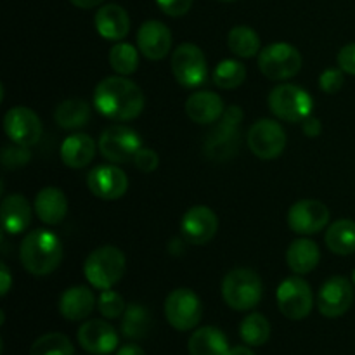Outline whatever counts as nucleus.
Instances as JSON below:
<instances>
[{
  "label": "nucleus",
  "instance_id": "obj_1",
  "mask_svg": "<svg viewBox=\"0 0 355 355\" xmlns=\"http://www.w3.org/2000/svg\"><path fill=\"white\" fill-rule=\"evenodd\" d=\"M94 106L116 121H132L144 110V94L125 76H107L94 90Z\"/></svg>",
  "mask_w": 355,
  "mask_h": 355
},
{
  "label": "nucleus",
  "instance_id": "obj_2",
  "mask_svg": "<svg viewBox=\"0 0 355 355\" xmlns=\"http://www.w3.org/2000/svg\"><path fill=\"white\" fill-rule=\"evenodd\" d=\"M19 260L33 276H49L62 260V243L47 229H37L24 236L19 246Z\"/></svg>",
  "mask_w": 355,
  "mask_h": 355
},
{
  "label": "nucleus",
  "instance_id": "obj_3",
  "mask_svg": "<svg viewBox=\"0 0 355 355\" xmlns=\"http://www.w3.org/2000/svg\"><path fill=\"white\" fill-rule=\"evenodd\" d=\"M125 270H127L125 253L111 245L94 250L83 263L85 279L89 281L90 286L101 291L111 290L118 281H121Z\"/></svg>",
  "mask_w": 355,
  "mask_h": 355
},
{
  "label": "nucleus",
  "instance_id": "obj_4",
  "mask_svg": "<svg viewBox=\"0 0 355 355\" xmlns=\"http://www.w3.org/2000/svg\"><path fill=\"white\" fill-rule=\"evenodd\" d=\"M263 297L262 277L252 269H232L222 281V298L231 309L239 312L255 309Z\"/></svg>",
  "mask_w": 355,
  "mask_h": 355
},
{
  "label": "nucleus",
  "instance_id": "obj_5",
  "mask_svg": "<svg viewBox=\"0 0 355 355\" xmlns=\"http://www.w3.org/2000/svg\"><path fill=\"white\" fill-rule=\"evenodd\" d=\"M243 121V111L239 106H231L224 111L218 123L208 134L205 141V155L215 163L231 159L239 149V125Z\"/></svg>",
  "mask_w": 355,
  "mask_h": 355
},
{
  "label": "nucleus",
  "instance_id": "obj_6",
  "mask_svg": "<svg viewBox=\"0 0 355 355\" xmlns=\"http://www.w3.org/2000/svg\"><path fill=\"white\" fill-rule=\"evenodd\" d=\"M314 101L311 94L293 83H283L269 94V110L274 116L290 123H302L311 116Z\"/></svg>",
  "mask_w": 355,
  "mask_h": 355
},
{
  "label": "nucleus",
  "instance_id": "obj_7",
  "mask_svg": "<svg viewBox=\"0 0 355 355\" xmlns=\"http://www.w3.org/2000/svg\"><path fill=\"white\" fill-rule=\"evenodd\" d=\"M300 51L286 42H277L263 47L259 54V69L266 78L279 82L290 80L302 69Z\"/></svg>",
  "mask_w": 355,
  "mask_h": 355
},
{
  "label": "nucleus",
  "instance_id": "obj_8",
  "mask_svg": "<svg viewBox=\"0 0 355 355\" xmlns=\"http://www.w3.org/2000/svg\"><path fill=\"white\" fill-rule=\"evenodd\" d=\"M165 318L177 331H191L203 318V304L189 288H177L165 300Z\"/></svg>",
  "mask_w": 355,
  "mask_h": 355
},
{
  "label": "nucleus",
  "instance_id": "obj_9",
  "mask_svg": "<svg viewBox=\"0 0 355 355\" xmlns=\"http://www.w3.org/2000/svg\"><path fill=\"white\" fill-rule=\"evenodd\" d=\"M277 307L281 314L291 321H302L311 314L314 307L312 288L304 277L291 276L279 284L276 291Z\"/></svg>",
  "mask_w": 355,
  "mask_h": 355
},
{
  "label": "nucleus",
  "instance_id": "obj_10",
  "mask_svg": "<svg viewBox=\"0 0 355 355\" xmlns=\"http://www.w3.org/2000/svg\"><path fill=\"white\" fill-rule=\"evenodd\" d=\"M172 71L177 82L186 89L203 85L208 76L205 52L194 44H180L172 54Z\"/></svg>",
  "mask_w": 355,
  "mask_h": 355
},
{
  "label": "nucleus",
  "instance_id": "obj_11",
  "mask_svg": "<svg viewBox=\"0 0 355 355\" xmlns=\"http://www.w3.org/2000/svg\"><path fill=\"white\" fill-rule=\"evenodd\" d=\"M142 149V139L134 128L125 125H113L106 128L99 139V151L107 162H134L135 155Z\"/></svg>",
  "mask_w": 355,
  "mask_h": 355
},
{
  "label": "nucleus",
  "instance_id": "obj_12",
  "mask_svg": "<svg viewBox=\"0 0 355 355\" xmlns=\"http://www.w3.org/2000/svg\"><path fill=\"white\" fill-rule=\"evenodd\" d=\"M248 146L257 158L274 159L286 148V132L276 120H257L248 130Z\"/></svg>",
  "mask_w": 355,
  "mask_h": 355
},
{
  "label": "nucleus",
  "instance_id": "obj_13",
  "mask_svg": "<svg viewBox=\"0 0 355 355\" xmlns=\"http://www.w3.org/2000/svg\"><path fill=\"white\" fill-rule=\"evenodd\" d=\"M3 130L12 144L31 148L42 137V121L26 106H14L3 116Z\"/></svg>",
  "mask_w": 355,
  "mask_h": 355
},
{
  "label": "nucleus",
  "instance_id": "obj_14",
  "mask_svg": "<svg viewBox=\"0 0 355 355\" xmlns=\"http://www.w3.org/2000/svg\"><path fill=\"white\" fill-rule=\"evenodd\" d=\"M354 304V288L347 277L333 276L318 293V309L324 318H342Z\"/></svg>",
  "mask_w": 355,
  "mask_h": 355
},
{
  "label": "nucleus",
  "instance_id": "obj_15",
  "mask_svg": "<svg viewBox=\"0 0 355 355\" xmlns=\"http://www.w3.org/2000/svg\"><path fill=\"white\" fill-rule=\"evenodd\" d=\"M329 222V210L322 201L300 200L288 211V225L293 232L311 236L322 231Z\"/></svg>",
  "mask_w": 355,
  "mask_h": 355
},
{
  "label": "nucleus",
  "instance_id": "obj_16",
  "mask_svg": "<svg viewBox=\"0 0 355 355\" xmlns=\"http://www.w3.org/2000/svg\"><path fill=\"white\" fill-rule=\"evenodd\" d=\"M87 186L94 196L106 201L120 200L128 189L127 173L116 165H99L87 175Z\"/></svg>",
  "mask_w": 355,
  "mask_h": 355
},
{
  "label": "nucleus",
  "instance_id": "obj_17",
  "mask_svg": "<svg viewBox=\"0 0 355 355\" xmlns=\"http://www.w3.org/2000/svg\"><path fill=\"white\" fill-rule=\"evenodd\" d=\"M218 231V218L214 210L198 205L189 208L180 220V232L191 245H205L211 241Z\"/></svg>",
  "mask_w": 355,
  "mask_h": 355
},
{
  "label": "nucleus",
  "instance_id": "obj_18",
  "mask_svg": "<svg viewBox=\"0 0 355 355\" xmlns=\"http://www.w3.org/2000/svg\"><path fill=\"white\" fill-rule=\"evenodd\" d=\"M80 347L92 355H110L118 347V333L103 319H90L78 328Z\"/></svg>",
  "mask_w": 355,
  "mask_h": 355
},
{
  "label": "nucleus",
  "instance_id": "obj_19",
  "mask_svg": "<svg viewBox=\"0 0 355 355\" xmlns=\"http://www.w3.org/2000/svg\"><path fill=\"white\" fill-rule=\"evenodd\" d=\"M137 47L144 58L162 61L172 49V31L162 21H146L137 31Z\"/></svg>",
  "mask_w": 355,
  "mask_h": 355
},
{
  "label": "nucleus",
  "instance_id": "obj_20",
  "mask_svg": "<svg viewBox=\"0 0 355 355\" xmlns=\"http://www.w3.org/2000/svg\"><path fill=\"white\" fill-rule=\"evenodd\" d=\"M96 30L104 40L120 42L130 31V17L127 10L118 3H107L96 12L94 17Z\"/></svg>",
  "mask_w": 355,
  "mask_h": 355
},
{
  "label": "nucleus",
  "instance_id": "obj_21",
  "mask_svg": "<svg viewBox=\"0 0 355 355\" xmlns=\"http://www.w3.org/2000/svg\"><path fill=\"white\" fill-rule=\"evenodd\" d=\"M224 101L218 94L210 92V90H201V92L193 94L186 101V113L194 123L211 125L218 121L224 114Z\"/></svg>",
  "mask_w": 355,
  "mask_h": 355
},
{
  "label": "nucleus",
  "instance_id": "obj_22",
  "mask_svg": "<svg viewBox=\"0 0 355 355\" xmlns=\"http://www.w3.org/2000/svg\"><path fill=\"white\" fill-rule=\"evenodd\" d=\"M35 214L44 224H61L68 215V198L59 187H44L35 198Z\"/></svg>",
  "mask_w": 355,
  "mask_h": 355
},
{
  "label": "nucleus",
  "instance_id": "obj_23",
  "mask_svg": "<svg viewBox=\"0 0 355 355\" xmlns=\"http://www.w3.org/2000/svg\"><path fill=\"white\" fill-rule=\"evenodd\" d=\"M2 227L7 234H21L28 229L31 222V207L28 200L21 194H10L3 198L0 207Z\"/></svg>",
  "mask_w": 355,
  "mask_h": 355
},
{
  "label": "nucleus",
  "instance_id": "obj_24",
  "mask_svg": "<svg viewBox=\"0 0 355 355\" xmlns=\"http://www.w3.org/2000/svg\"><path fill=\"white\" fill-rule=\"evenodd\" d=\"M94 307H96V297L87 286L69 288L59 300V312L68 321H83L92 314Z\"/></svg>",
  "mask_w": 355,
  "mask_h": 355
},
{
  "label": "nucleus",
  "instance_id": "obj_25",
  "mask_svg": "<svg viewBox=\"0 0 355 355\" xmlns=\"http://www.w3.org/2000/svg\"><path fill=\"white\" fill-rule=\"evenodd\" d=\"M96 141L87 134H73L61 144V159L69 168H83L96 156Z\"/></svg>",
  "mask_w": 355,
  "mask_h": 355
},
{
  "label": "nucleus",
  "instance_id": "obj_26",
  "mask_svg": "<svg viewBox=\"0 0 355 355\" xmlns=\"http://www.w3.org/2000/svg\"><path fill=\"white\" fill-rule=\"evenodd\" d=\"M187 350L189 355H227L231 347L225 333L215 326H203L191 335Z\"/></svg>",
  "mask_w": 355,
  "mask_h": 355
},
{
  "label": "nucleus",
  "instance_id": "obj_27",
  "mask_svg": "<svg viewBox=\"0 0 355 355\" xmlns=\"http://www.w3.org/2000/svg\"><path fill=\"white\" fill-rule=\"evenodd\" d=\"M319 260H321V252H319L318 243L312 239H295L286 250L288 267L298 276L312 272L319 266Z\"/></svg>",
  "mask_w": 355,
  "mask_h": 355
},
{
  "label": "nucleus",
  "instance_id": "obj_28",
  "mask_svg": "<svg viewBox=\"0 0 355 355\" xmlns=\"http://www.w3.org/2000/svg\"><path fill=\"white\" fill-rule=\"evenodd\" d=\"M326 246L336 255H352L355 252V222L340 218L333 222L326 231Z\"/></svg>",
  "mask_w": 355,
  "mask_h": 355
},
{
  "label": "nucleus",
  "instance_id": "obj_29",
  "mask_svg": "<svg viewBox=\"0 0 355 355\" xmlns=\"http://www.w3.org/2000/svg\"><path fill=\"white\" fill-rule=\"evenodd\" d=\"M153 319L148 309L144 305L130 304L127 305V311L121 315V335L128 340H142L151 331Z\"/></svg>",
  "mask_w": 355,
  "mask_h": 355
},
{
  "label": "nucleus",
  "instance_id": "obj_30",
  "mask_svg": "<svg viewBox=\"0 0 355 355\" xmlns=\"http://www.w3.org/2000/svg\"><path fill=\"white\" fill-rule=\"evenodd\" d=\"M55 123L61 128L71 130V128L85 127L90 121V106L82 99L62 101L54 113Z\"/></svg>",
  "mask_w": 355,
  "mask_h": 355
},
{
  "label": "nucleus",
  "instance_id": "obj_31",
  "mask_svg": "<svg viewBox=\"0 0 355 355\" xmlns=\"http://www.w3.org/2000/svg\"><path fill=\"white\" fill-rule=\"evenodd\" d=\"M227 45L231 52H234L238 58L250 59L253 55L260 54L262 51V44H260V37L253 28L250 26H234L229 31Z\"/></svg>",
  "mask_w": 355,
  "mask_h": 355
},
{
  "label": "nucleus",
  "instance_id": "obj_32",
  "mask_svg": "<svg viewBox=\"0 0 355 355\" xmlns=\"http://www.w3.org/2000/svg\"><path fill=\"white\" fill-rule=\"evenodd\" d=\"M239 336L250 347H262L270 338V322L266 315L253 312L246 315L239 326Z\"/></svg>",
  "mask_w": 355,
  "mask_h": 355
},
{
  "label": "nucleus",
  "instance_id": "obj_33",
  "mask_svg": "<svg viewBox=\"0 0 355 355\" xmlns=\"http://www.w3.org/2000/svg\"><path fill=\"white\" fill-rule=\"evenodd\" d=\"M211 78L218 89H238L246 80V68L243 62L236 61V59H224L215 66Z\"/></svg>",
  "mask_w": 355,
  "mask_h": 355
},
{
  "label": "nucleus",
  "instance_id": "obj_34",
  "mask_svg": "<svg viewBox=\"0 0 355 355\" xmlns=\"http://www.w3.org/2000/svg\"><path fill=\"white\" fill-rule=\"evenodd\" d=\"M110 64L118 75H132L139 68V51L132 44L118 42L110 51Z\"/></svg>",
  "mask_w": 355,
  "mask_h": 355
},
{
  "label": "nucleus",
  "instance_id": "obj_35",
  "mask_svg": "<svg viewBox=\"0 0 355 355\" xmlns=\"http://www.w3.org/2000/svg\"><path fill=\"white\" fill-rule=\"evenodd\" d=\"M75 349L69 338L62 333H47L35 340L30 355H73Z\"/></svg>",
  "mask_w": 355,
  "mask_h": 355
},
{
  "label": "nucleus",
  "instance_id": "obj_36",
  "mask_svg": "<svg viewBox=\"0 0 355 355\" xmlns=\"http://www.w3.org/2000/svg\"><path fill=\"white\" fill-rule=\"evenodd\" d=\"M97 307L106 319H118L127 311L123 297L113 290H103V293L99 295V300H97Z\"/></svg>",
  "mask_w": 355,
  "mask_h": 355
},
{
  "label": "nucleus",
  "instance_id": "obj_37",
  "mask_svg": "<svg viewBox=\"0 0 355 355\" xmlns=\"http://www.w3.org/2000/svg\"><path fill=\"white\" fill-rule=\"evenodd\" d=\"M31 159L30 149L24 148V146L14 144V146H6L2 151V163L6 168H19L24 166Z\"/></svg>",
  "mask_w": 355,
  "mask_h": 355
},
{
  "label": "nucleus",
  "instance_id": "obj_38",
  "mask_svg": "<svg viewBox=\"0 0 355 355\" xmlns=\"http://www.w3.org/2000/svg\"><path fill=\"white\" fill-rule=\"evenodd\" d=\"M343 69L329 68L324 69L319 76V87L324 94H336L342 90L343 83H345V76H343Z\"/></svg>",
  "mask_w": 355,
  "mask_h": 355
},
{
  "label": "nucleus",
  "instance_id": "obj_39",
  "mask_svg": "<svg viewBox=\"0 0 355 355\" xmlns=\"http://www.w3.org/2000/svg\"><path fill=\"white\" fill-rule=\"evenodd\" d=\"M158 163H159L158 153H156L155 149H149V148H142L134 158L135 168L141 170V172L144 173L155 172V170L158 168Z\"/></svg>",
  "mask_w": 355,
  "mask_h": 355
},
{
  "label": "nucleus",
  "instance_id": "obj_40",
  "mask_svg": "<svg viewBox=\"0 0 355 355\" xmlns=\"http://www.w3.org/2000/svg\"><path fill=\"white\" fill-rule=\"evenodd\" d=\"M156 3L166 16L180 17L189 12L193 0H156Z\"/></svg>",
  "mask_w": 355,
  "mask_h": 355
},
{
  "label": "nucleus",
  "instance_id": "obj_41",
  "mask_svg": "<svg viewBox=\"0 0 355 355\" xmlns=\"http://www.w3.org/2000/svg\"><path fill=\"white\" fill-rule=\"evenodd\" d=\"M336 59H338L340 69L355 76V42L340 49L338 58Z\"/></svg>",
  "mask_w": 355,
  "mask_h": 355
},
{
  "label": "nucleus",
  "instance_id": "obj_42",
  "mask_svg": "<svg viewBox=\"0 0 355 355\" xmlns=\"http://www.w3.org/2000/svg\"><path fill=\"white\" fill-rule=\"evenodd\" d=\"M302 128H304V134L307 135V137H318L322 130L321 120H318V118H312V116L305 118V120L302 121Z\"/></svg>",
  "mask_w": 355,
  "mask_h": 355
},
{
  "label": "nucleus",
  "instance_id": "obj_43",
  "mask_svg": "<svg viewBox=\"0 0 355 355\" xmlns=\"http://www.w3.org/2000/svg\"><path fill=\"white\" fill-rule=\"evenodd\" d=\"M0 279H2V284H0V295L6 297L10 290V284H12V277H10V272L9 269H7L6 263L0 266Z\"/></svg>",
  "mask_w": 355,
  "mask_h": 355
},
{
  "label": "nucleus",
  "instance_id": "obj_44",
  "mask_svg": "<svg viewBox=\"0 0 355 355\" xmlns=\"http://www.w3.org/2000/svg\"><path fill=\"white\" fill-rule=\"evenodd\" d=\"M116 355H146L144 350L141 349L135 343H128V345H123L120 350H118Z\"/></svg>",
  "mask_w": 355,
  "mask_h": 355
},
{
  "label": "nucleus",
  "instance_id": "obj_45",
  "mask_svg": "<svg viewBox=\"0 0 355 355\" xmlns=\"http://www.w3.org/2000/svg\"><path fill=\"white\" fill-rule=\"evenodd\" d=\"M69 2H71L73 6L80 7V9H92V7L101 6L104 0H69Z\"/></svg>",
  "mask_w": 355,
  "mask_h": 355
},
{
  "label": "nucleus",
  "instance_id": "obj_46",
  "mask_svg": "<svg viewBox=\"0 0 355 355\" xmlns=\"http://www.w3.org/2000/svg\"><path fill=\"white\" fill-rule=\"evenodd\" d=\"M227 355H255V352L250 349V345H238V347H232Z\"/></svg>",
  "mask_w": 355,
  "mask_h": 355
},
{
  "label": "nucleus",
  "instance_id": "obj_47",
  "mask_svg": "<svg viewBox=\"0 0 355 355\" xmlns=\"http://www.w3.org/2000/svg\"><path fill=\"white\" fill-rule=\"evenodd\" d=\"M218 2H234V0H218Z\"/></svg>",
  "mask_w": 355,
  "mask_h": 355
},
{
  "label": "nucleus",
  "instance_id": "obj_48",
  "mask_svg": "<svg viewBox=\"0 0 355 355\" xmlns=\"http://www.w3.org/2000/svg\"><path fill=\"white\" fill-rule=\"evenodd\" d=\"M352 279H354V284H355V270H354V274H352Z\"/></svg>",
  "mask_w": 355,
  "mask_h": 355
}]
</instances>
